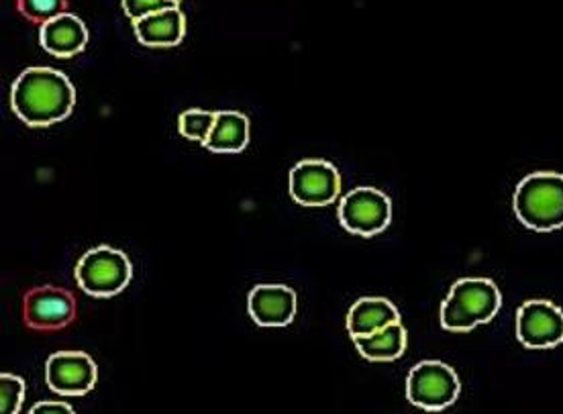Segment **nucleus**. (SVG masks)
<instances>
[{
    "label": "nucleus",
    "mask_w": 563,
    "mask_h": 414,
    "mask_svg": "<svg viewBox=\"0 0 563 414\" xmlns=\"http://www.w3.org/2000/svg\"><path fill=\"white\" fill-rule=\"evenodd\" d=\"M288 188L300 206H329L341 192V176L327 159H302L290 170Z\"/></svg>",
    "instance_id": "0eeeda50"
},
{
    "label": "nucleus",
    "mask_w": 563,
    "mask_h": 414,
    "mask_svg": "<svg viewBox=\"0 0 563 414\" xmlns=\"http://www.w3.org/2000/svg\"><path fill=\"white\" fill-rule=\"evenodd\" d=\"M517 339L529 349L563 343V311L550 300H529L517 313Z\"/></svg>",
    "instance_id": "1a4fd4ad"
},
{
    "label": "nucleus",
    "mask_w": 563,
    "mask_h": 414,
    "mask_svg": "<svg viewBox=\"0 0 563 414\" xmlns=\"http://www.w3.org/2000/svg\"><path fill=\"white\" fill-rule=\"evenodd\" d=\"M393 323H400V313L388 299L357 300L347 313V331L352 339L374 335Z\"/></svg>",
    "instance_id": "4468645a"
},
{
    "label": "nucleus",
    "mask_w": 563,
    "mask_h": 414,
    "mask_svg": "<svg viewBox=\"0 0 563 414\" xmlns=\"http://www.w3.org/2000/svg\"><path fill=\"white\" fill-rule=\"evenodd\" d=\"M247 309L260 327H286L295 321L296 292L288 286H255L250 292Z\"/></svg>",
    "instance_id": "9d476101"
},
{
    "label": "nucleus",
    "mask_w": 563,
    "mask_h": 414,
    "mask_svg": "<svg viewBox=\"0 0 563 414\" xmlns=\"http://www.w3.org/2000/svg\"><path fill=\"white\" fill-rule=\"evenodd\" d=\"M16 11L33 25H45L59 14L68 13L70 0H14Z\"/></svg>",
    "instance_id": "f3484780"
},
{
    "label": "nucleus",
    "mask_w": 563,
    "mask_h": 414,
    "mask_svg": "<svg viewBox=\"0 0 563 414\" xmlns=\"http://www.w3.org/2000/svg\"><path fill=\"white\" fill-rule=\"evenodd\" d=\"M133 31L137 42L145 47H176L186 35V16L180 7L166 9L133 21Z\"/></svg>",
    "instance_id": "ddd939ff"
},
{
    "label": "nucleus",
    "mask_w": 563,
    "mask_h": 414,
    "mask_svg": "<svg viewBox=\"0 0 563 414\" xmlns=\"http://www.w3.org/2000/svg\"><path fill=\"white\" fill-rule=\"evenodd\" d=\"M74 278L86 294L97 299H111L128 288L133 278V266L128 254L100 245L86 251L76 264Z\"/></svg>",
    "instance_id": "7ed1b4c3"
},
{
    "label": "nucleus",
    "mask_w": 563,
    "mask_h": 414,
    "mask_svg": "<svg viewBox=\"0 0 563 414\" xmlns=\"http://www.w3.org/2000/svg\"><path fill=\"white\" fill-rule=\"evenodd\" d=\"M45 382L62 396H85L99 382V366L85 351H57L45 363Z\"/></svg>",
    "instance_id": "6e6552de"
},
{
    "label": "nucleus",
    "mask_w": 563,
    "mask_h": 414,
    "mask_svg": "<svg viewBox=\"0 0 563 414\" xmlns=\"http://www.w3.org/2000/svg\"><path fill=\"white\" fill-rule=\"evenodd\" d=\"M123 2V11L133 21H140L147 14L159 13L166 9H176L178 2L176 0H121Z\"/></svg>",
    "instance_id": "412c9836"
},
{
    "label": "nucleus",
    "mask_w": 563,
    "mask_h": 414,
    "mask_svg": "<svg viewBox=\"0 0 563 414\" xmlns=\"http://www.w3.org/2000/svg\"><path fill=\"white\" fill-rule=\"evenodd\" d=\"M176 2H178V4H180V2H183V0H176Z\"/></svg>",
    "instance_id": "5701e85b"
},
{
    "label": "nucleus",
    "mask_w": 563,
    "mask_h": 414,
    "mask_svg": "<svg viewBox=\"0 0 563 414\" xmlns=\"http://www.w3.org/2000/svg\"><path fill=\"white\" fill-rule=\"evenodd\" d=\"M360 356L369 361H395L407 351V328L402 323H393L374 335L353 339Z\"/></svg>",
    "instance_id": "dca6fc26"
},
{
    "label": "nucleus",
    "mask_w": 563,
    "mask_h": 414,
    "mask_svg": "<svg viewBox=\"0 0 563 414\" xmlns=\"http://www.w3.org/2000/svg\"><path fill=\"white\" fill-rule=\"evenodd\" d=\"M29 414H76L70 404L66 402H37Z\"/></svg>",
    "instance_id": "4be33fe9"
},
{
    "label": "nucleus",
    "mask_w": 563,
    "mask_h": 414,
    "mask_svg": "<svg viewBox=\"0 0 563 414\" xmlns=\"http://www.w3.org/2000/svg\"><path fill=\"white\" fill-rule=\"evenodd\" d=\"M512 211L527 228L548 233L563 227V174L525 176L512 197Z\"/></svg>",
    "instance_id": "f03ea898"
},
{
    "label": "nucleus",
    "mask_w": 563,
    "mask_h": 414,
    "mask_svg": "<svg viewBox=\"0 0 563 414\" xmlns=\"http://www.w3.org/2000/svg\"><path fill=\"white\" fill-rule=\"evenodd\" d=\"M441 327L445 331H453V333H467V331L478 327V323L474 318H470L455 300L448 296L441 304Z\"/></svg>",
    "instance_id": "aec40b11"
},
{
    "label": "nucleus",
    "mask_w": 563,
    "mask_h": 414,
    "mask_svg": "<svg viewBox=\"0 0 563 414\" xmlns=\"http://www.w3.org/2000/svg\"><path fill=\"white\" fill-rule=\"evenodd\" d=\"M25 399V382L13 376V373H2L0 376V409L2 414H19Z\"/></svg>",
    "instance_id": "6ab92c4d"
},
{
    "label": "nucleus",
    "mask_w": 563,
    "mask_h": 414,
    "mask_svg": "<svg viewBox=\"0 0 563 414\" xmlns=\"http://www.w3.org/2000/svg\"><path fill=\"white\" fill-rule=\"evenodd\" d=\"M250 143V119L238 111H217V123L202 143L212 154H241Z\"/></svg>",
    "instance_id": "2eb2a0df"
},
{
    "label": "nucleus",
    "mask_w": 563,
    "mask_h": 414,
    "mask_svg": "<svg viewBox=\"0 0 563 414\" xmlns=\"http://www.w3.org/2000/svg\"><path fill=\"white\" fill-rule=\"evenodd\" d=\"M78 304L70 290L59 286H37L23 296V323L31 331L56 333L76 323Z\"/></svg>",
    "instance_id": "20e7f679"
},
{
    "label": "nucleus",
    "mask_w": 563,
    "mask_h": 414,
    "mask_svg": "<svg viewBox=\"0 0 563 414\" xmlns=\"http://www.w3.org/2000/svg\"><path fill=\"white\" fill-rule=\"evenodd\" d=\"M217 123V111H200L190 109L184 111L178 119L180 135L190 142L205 143L211 135L212 127Z\"/></svg>",
    "instance_id": "a211bd4d"
},
{
    "label": "nucleus",
    "mask_w": 563,
    "mask_h": 414,
    "mask_svg": "<svg viewBox=\"0 0 563 414\" xmlns=\"http://www.w3.org/2000/svg\"><path fill=\"white\" fill-rule=\"evenodd\" d=\"M448 296L455 300L478 325L490 323L503 304L498 286L488 278H462L451 286Z\"/></svg>",
    "instance_id": "9b49d317"
},
{
    "label": "nucleus",
    "mask_w": 563,
    "mask_h": 414,
    "mask_svg": "<svg viewBox=\"0 0 563 414\" xmlns=\"http://www.w3.org/2000/svg\"><path fill=\"white\" fill-rule=\"evenodd\" d=\"M40 43L52 56L68 59L82 54L88 45V29L76 14L64 13L40 29Z\"/></svg>",
    "instance_id": "f8f14e48"
},
{
    "label": "nucleus",
    "mask_w": 563,
    "mask_h": 414,
    "mask_svg": "<svg viewBox=\"0 0 563 414\" xmlns=\"http://www.w3.org/2000/svg\"><path fill=\"white\" fill-rule=\"evenodd\" d=\"M339 223L360 237H374L393 221V200L378 188L362 186L347 192L339 204Z\"/></svg>",
    "instance_id": "423d86ee"
},
{
    "label": "nucleus",
    "mask_w": 563,
    "mask_h": 414,
    "mask_svg": "<svg viewBox=\"0 0 563 414\" xmlns=\"http://www.w3.org/2000/svg\"><path fill=\"white\" fill-rule=\"evenodd\" d=\"M457 373L443 361H421L407 378V399L424 411H443L460 399Z\"/></svg>",
    "instance_id": "39448f33"
},
{
    "label": "nucleus",
    "mask_w": 563,
    "mask_h": 414,
    "mask_svg": "<svg viewBox=\"0 0 563 414\" xmlns=\"http://www.w3.org/2000/svg\"><path fill=\"white\" fill-rule=\"evenodd\" d=\"M76 107L70 78L54 68H27L11 86V109L29 127H52Z\"/></svg>",
    "instance_id": "f257e3e1"
}]
</instances>
